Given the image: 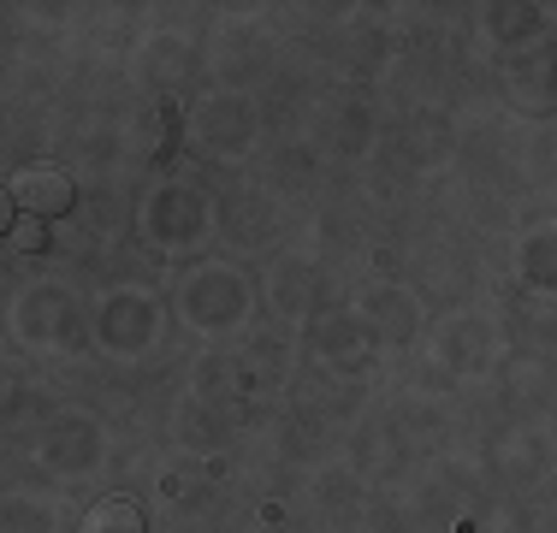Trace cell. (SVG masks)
Returning <instances> with one entry per match:
<instances>
[{"instance_id": "cell-1", "label": "cell", "mask_w": 557, "mask_h": 533, "mask_svg": "<svg viewBox=\"0 0 557 533\" xmlns=\"http://www.w3.org/2000/svg\"><path fill=\"white\" fill-rule=\"evenodd\" d=\"M72 202H77V190H72V172L65 166L36 160V166H24L18 178H12V208H24L30 220H60Z\"/></svg>"}, {"instance_id": "cell-2", "label": "cell", "mask_w": 557, "mask_h": 533, "mask_svg": "<svg viewBox=\"0 0 557 533\" xmlns=\"http://www.w3.org/2000/svg\"><path fill=\"white\" fill-rule=\"evenodd\" d=\"M84 533H143V504L131 498H101L84 516Z\"/></svg>"}, {"instance_id": "cell-3", "label": "cell", "mask_w": 557, "mask_h": 533, "mask_svg": "<svg viewBox=\"0 0 557 533\" xmlns=\"http://www.w3.org/2000/svg\"><path fill=\"white\" fill-rule=\"evenodd\" d=\"M12 244H18L24 256H36V249L48 244V220H30V213H24V220H12Z\"/></svg>"}, {"instance_id": "cell-4", "label": "cell", "mask_w": 557, "mask_h": 533, "mask_svg": "<svg viewBox=\"0 0 557 533\" xmlns=\"http://www.w3.org/2000/svg\"><path fill=\"white\" fill-rule=\"evenodd\" d=\"M172 131H178V119H172V107H161V119H154V160L172 149Z\"/></svg>"}, {"instance_id": "cell-5", "label": "cell", "mask_w": 557, "mask_h": 533, "mask_svg": "<svg viewBox=\"0 0 557 533\" xmlns=\"http://www.w3.org/2000/svg\"><path fill=\"white\" fill-rule=\"evenodd\" d=\"M0 232H12V190H0Z\"/></svg>"}]
</instances>
